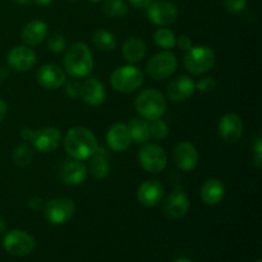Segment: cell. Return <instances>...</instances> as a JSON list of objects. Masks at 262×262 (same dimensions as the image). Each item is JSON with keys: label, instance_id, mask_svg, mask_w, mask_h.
I'll return each instance as SVG.
<instances>
[{"label": "cell", "instance_id": "1", "mask_svg": "<svg viewBox=\"0 0 262 262\" xmlns=\"http://www.w3.org/2000/svg\"><path fill=\"white\" fill-rule=\"evenodd\" d=\"M99 147L96 136L84 127H73L64 137V148L72 159L87 160Z\"/></svg>", "mask_w": 262, "mask_h": 262}, {"label": "cell", "instance_id": "2", "mask_svg": "<svg viewBox=\"0 0 262 262\" xmlns=\"http://www.w3.org/2000/svg\"><path fill=\"white\" fill-rule=\"evenodd\" d=\"M94 69V56L89 46L74 42L67 49L64 55V72L73 78H84Z\"/></svg>", "mask_w": 262, "mask_h": 262}, {"label": "cell", "instance_id": "3", "mask_svg": "<svg viewBox=\"0 0 262 262\" xmlns=\"http://www.w3.org/2000/svg\"><path fill=\"white\" fill-rule=\"evenodd\" d=\"M135 107L141 118L155 120L163 118L166 110V100L160 91L155 89H147L140 92L135 101Z\"/></svg>", "mask_w": 262, "mask_h": 262}, {"label": "cell", "instance_id": "4", "mask_svg": "<svg viewBox=\"0 0 262 262\" xmlns=\"http://www.w3.org/2000/svg\"><path fill=\"white\" fill-rule=\"evenodd\" d=\"M145 82L142 71L135 66H122L114 69L110 76V84L113 89L122 94H130L140 89Z\"/></svg>", "mask_w": 262, "mask_h": 262}, {"label": "cell", "instance_id": "5", "mask_svg": "<svg viewBox=\"0 0 262 262\" xmlns=\"http://www.w3.org/2000/svg\"><path fill=\"white\" fill-rule=\"evenodd\" d=\"M215 60H216V56L211 48L205 45H197L192 46L189 50L186 51L183 63L184 68L189 73L200 76V74H205L211 71L212 67L215 66Z\"/></svg>", "mask_w": 262, "mask_h": 262}, {"label": "cell", "instance_id": "6", "mask_svg": "<svg viewBox=\"0 0 262 262\" xmlns=\"http://www.w3.org/2000/svg\"><path fill=\"white\" fill-rule=\"evenodd\" d=\"M138 161L146 171L158 174L168 165V154L158 143H143L138 152Z\"/></svg>", "mask_w": 262, "mask_h": 262}, {"label": "cell", "instance_id": "7", "mask_svg": "<svg viewBox=\"0 0 262 262\" xmlns=\"http://www.w3.org/2000/svg\"><path fill=\"white\" fill-rule=\"evenodd\" d=\"M43 216L49 223L54 225L66 224L74 216L76 204L68 197L53 199L43 205Z\"/></svg>", "mask_w": 262, "mask_h": 262}, {"label": "cell", "instance_id": "8", "mask_svg": "<svg viewBox=\"0 0 262 262\" xmlns=\"http://www.w3.org/2000/svg\"><path fill=\"white\" fill-rule=\"evenodd\" d=\"M178 59L170 50L155 54L147 63V74L155 81H163L176 73Z\"/></svg>", "mask_w": 262, "mask_h": 262}, {"label": "cell", "instance_id": "9", "mask_svg": "<svg viewBox=\"0 0 262 262\" xmlns=\"http://www.w3.org/2000/svg\"><path fill=\"white\" fill-rule=\"evenodd\" d=\"M36 242L31 234L25 230L14 229L5 234L3 239V247L13 256L30 255L35 250Z\"/></svg>", "mask_w": 262, "mask_h": 262}, {"label": "cell", "instance_id": "10", "mask_svg": "<svg viewBox=\"0 0 262 262\" xmlns=\"http://www.w3.org/2000/svg\"><path fill=\"white\" fill-rule=\"evenodd\" d=\"M146 9L148 19L159 27L170 26L178 18V8L170 0H154Z\"/></svg>", "mask_w": 262, "mask_h": 262}, {"label": "cell", "instance_id": "11", "mask_svg": "<svg viewBox=\"0 0 262 262\" xmlns=\"http://www.w3.org/2000/svg\"><path fill=\"white\" fill-rule=\"evenodd\" d=\"M30 141L33 147L40 152H53L60 145L61 133L55 127H43L40 129H33Z\"/></svg>", "mask_w": 262, "mask_h": 262}, {"label": "cell", "instance_id": "12", "mask_svg": "<svg viewBox=\"0 0 262 262\" xmlns=\"http://www.w3.org/2000/svg\"><path fill=\"white\" fill-rule=\"evenodd\" d=\"M173 159L177 168L181 169L182 171L188 173V171L194 170L197 168L200 155L193 143L188 142V141H182L174 148Z\"/></svg>", "mask_w": 262, "mask_h": 262}, {"label": "cell", "instance_id": "13", "mask_svg": "<svg viewBox=\"0 0 262 262\" xmlns=\"http://www.w3.org/2000/svg\"><path fill=\"white\" fill-rule=\"evenodd\" d=\"M191 202H189L188 196L183 192V189L178 188L169 194L163 205V212L166 217L171 220H178L186 216L187 212L189 211Z\"/></svg>", "mask_w": 262, "mask_h": 262}, {"label": "cell", "instance_id": "14", "mask_svg": "<svg viewBox=\"0 0 262 262\" xmlns=\"http://www.w3.org/2000/svg\"><path fill=\"white\" fill-rule=\"evenodd\" d=\"M8 66L15 72H28L35 67L36 64V53L26 45L14 46L8 54Z\"/></svg>", "mask_w": 262, "mask_h": 262}, {"label": "cell", "instance_id": "15", "mask_svg": "<svg viewBox=\"0 0 262 262\" xmlns=\"http://www.w3.org/2000/svg\"><path fill=\"white\" fill-rule=\"evenodd\" d=\"M217 132L227 143H237L243 135V122L239 115L234 113L223 115L217 124Z\"/></svg>", "mask_w": 262, "mask_h": 262}, {"label": "cell", "instance_id": "16", "mask_svg": "<svg viewBox=\"0 0 262 262\" xmlns=\"http://www.w3.org/2000/svg\"><path fill=\"white\" fill-rule=\"evenodd\" d=\"M36 79L41 87L46 90H58L67 82V73L55 64H45L40 67Z\"/></svg>", "mask_w": 262, "mask_h": 262}, {"label": "cell", "instance_id": "17", "mask_svg": "<svg viewBox=\"0 0 262 262\" xmlns=\"http://www.w3.org/2000/svg\"><path fill=\"white\" fill-rule=\"evenodd\" d=\"M196 91L194 81L188 76H178L169 82L166 87L168 97L174 102H182L188 100Z\"/></svg>", "mask_w": 262, "mask_h": 262}, {"label": "cell", "instance_id": "18", "mask_svg": "<svg viewBox=\"0 0 262 262\" xmlns=\"http://www.w3.org/2000/svg\"><path fill=\"white\" fill-rule=\"evenodd\" d=\"M164 197V187L156 179L145 181L137 189V199L141 205L154 207L161 202Z\"/></svg>", "mask_w": 262, "mask_h": 262}, {"label": "cell", "instance_id": "19", "mask_svg": "<svg viewBox=\"0 0 262 262\" xmlns=\"http://www.w3.org/2000/svg\"><path fill=\"white\" fill-rule=\"evenodd\" d=\"M81 99L90 106H100L106 100V90L101 81L89 78L81 86Z\"/></svg>", "mask_w": 262, "mask_h": 262}, {"label": "cell", "instance_id": "20", "mask_svg": "<svg viewBox=\"0 0 262 262\" xmlns=\"http://www.w3.org/2000/svg\"><path fill=\"white\" fill-rule=\"evenodd\" d=\"M106 143L110 150L115 151V152H123L127 150L132 143L128 124L117 123L113 125L106 133Z\"/></svg>", "mask_w": 262, "mask_h": 262}, {"label": "cell", "instance_id": "21", "mask_svg": "<svg viewBox=\"0 0 262 262\" xmlns=\"http://www.w3.org/2000/svg\"><path fill=\"white\" fill-rule=\"evenodd\" d=\"M87 166L81 160H72L64 163L60 169V178L64 184L68 186H79L83 183L87 178Z\"/></svg>", "mask_w": 262, "mask_h": 262}, {"label": "cell", "instance_id": "22", "mask_svg": "<svg viewBox=\"0 0 262 262\" xmlns=\"http://www.w3.org/2000/svg\"><path fill=\"white\" fill-rule=\"evenodd\" d=\"M225 186L220 179L209 178L204 182L201 189H200V197L204 204L209 206H216L224 200Z\"/></svg>", "mask_w": 262, "mask_h": 262}, {"label": "cell", "instance_id": "23", "mask_svg": "<svg viewBox=\"0 0 262 262\" xmlns=\"http://www.w3.org/2000/svg\"><path fill=\"white\" fill-rule=\"evenodd\" d=\"M48 35V26L43 20L33 19L23 27L20 38L26 46H37L43 42Z\"/></svg>", "mask_w": 262, "mask_h": 262}, {"label": "cell", "instance_id": "24", "mask_svg": "<svg viewBox=\"0 0 262 262\" xmlns=\"http://www.w3.org/2000/svg\"><path fill=\"white\" fill-rule=\"evenodd\" d=\"M146 53H147L146 43L140 37H129L123 43V58L129 64H135L143 60L146 56Z\"/></svg>", "mask_w": 262, "mask_h": 262}, {"label": "cell", "instance_id": "25", "mask_svg": "<svg viewBox=\"0 0 262 262\" xmlns=\"http://www.w3.org/2000/svg\"><path fill=\"white\" fill-rule=\"evenodd\" d=\"M90 161V171L96 179H105L110 173L109 154L104 147H97Z\"/></svg>", "mask_w": 262, "mask_h": 262}, {"label": "cell", "instance_id": "26", "mask_svg": "<svg viewBox=\"0 0 262 262\" xmlns=\"http://www.w3.org/2000/svg\"><path fill=\"white\" fill-rule=\"evenodd\" d=\"M129 128V135L133 142L138 143V145H143L150 140V125H148V120L143 119V118H135L132 122L128 124Z\"/></svg>", "mask_w": 262, "mask_h": 262}, {"label": "cell", "instance_id": "27", "mask_svg": "<svg viewBox=\"0 0 262 262\" xmlns=\"http://www.w3.org/2000/svg\"><path fill=\"white\" fill-rule=\"evenodd\" d=\"M92 41H94L95 46L99 50L105 51V53L113 51L117 48V38H115V36L112 32L106 30L95 31L94 36H92Z\"/></svg>", "mask_w": 262, "mask_h": 262}, {"label": "cell", "instance_id": "28", "mask_svg": "<svg viewBox=\"0 0 262 262\" xmlns=\"http://www.w3.org/2000/svg\"><path fill=\"white\" fill-rule=\"evenodd\" d=\"M128 3L124 0H105L102 12L110 18H122L128 13Z\"/></svg>", "mask_w": 262, "mask_h": 262}, {"label": "cell", "instance_id": "29", "mask_svg": "<svg viewBox=\"0 0 262 262\" xmlns=\"http://www.w3.org/2000/svg\"><path fill=\"white\" fill-rule=\"evenodd\" d=\"M154 40H155L156 45L159 48L164 49V50H170V49H174L177 46L176 35H174L173 31L166 27L158 28L155 31V35H154Z\"/></svg>", "mask_w": 262, "mask_h": 262}, {"label": "cell", "instance_id": "30", "mask_svg": "<svg viewBox=\"0 0 262 262\" xmlns=\"http://www.w3.org/2000/svg\"><path fill=\"white\" fill-rule=\"evenodd\" d=\"M32 156L33 154L30 146L26 145V143H22V145L15 147L14 152H13V161L19 168H25V166H27L31 163Z\"/></svg>", "mask_w": 262, "mask_h": 262}, {"label": "cell", "instance_id": "31", "mask_svg": "<svg viewBox=\"0 0 262 262\" xmlns=\"http://www.w3.org/2000/svg\"><path fill=\"white\" fill-rule=\"evenodd\" d=\"M150 125V137L155 140H164L169 136V127L163 119H155L148 122Z\"/></svg>", "mask_w": 262, "mask_h": 262}, {"label": "cell", "instance_id": "32", "mask_svg": "<svg viewBox=\"0 0 262 262\" xmlns=\"http://www.w3.org/2000/svg\"><path fill=\"white\" fill-rule=\"evenodd\" d=\"M48 46L53 53H61V51L66 50L67 48L66 37H64L63 35H60V33H54V35H51L50 38H49Z\"/></svg>", "mask_w": 262, "mask_h": 262}, {"label": "cell", "instance_id": "33", "mask_svg": "<svg viewBox=\"0 0 262 262\" xmlns=\"http://www.w3.org/2000/svg\"><path fill=\"white\" fill-rule=\"evenodd\" d=\"M224 8L230 14H238L242 13L247 7V0H223Z\"/></svg>", "mask_w": 262, "mask_h": 262}, {"label": "cell", "instance_id": "34", "mask_svg": "<svg viewBox=\"0 0 262 262\" xmlns=\"http://www.w3.org/2000/svg\"><path fill=\"white\" fill-rule=\"evenodd\" d=\"M196 84V90L200 92H212L215 89H216V81L212 77H205V78H201L199 82H194Z\"/></svg>", "mask_w": 262, "mask_h": 262}, {"label": "cell", "instance_id": "35", "mask_svg": "<svg viewBox=\"0 0 262 262\" xmlns=\"http://www.w3.org/2000/svg\"><path fill=\"white\" fill-rule=\"evenodd\" d=\"M81 86L82 83H79L76 79H72L64 83V89H66L67 96L71 97V99H78L81 97Z\"/></svg>", "mask_w": 262, "mask_h": 262}, {"label": "cell", "instance_id": "36", "mask_svg": "<svg viewBox=\"0 0 262 262\" xmlns=\"http://www.w3.org/2000/svg\"><path fill=\"white\" fill-rule=\"evenodd\" d=\"M253 165L261 168L262 166V138L261 136H258L256 138L255 143H253Z\"/></svg>", "mask_w": 262, "mask_h": 262}, {"label": "cell", "instance_id": "37", "mask_svg": "<svg viewBox=\"0 0 262 262\" xmlns=\"http://www.w3.org/2000/svg\"><path fill=\"white\" fill-rule=\"evenodd\" d=\"M176 45H178V48L181 49V50L187 51L193 46V42H192V40L187 35H181L179 37H177Z\"/></svg>", "mask_w": 262, "mask_h": 262}, {"label": "cell", "instance_id": "38", "mask_svg": "<svg viewBox=\"0 0 262 262\" xmlns=\"http://www.w3.org/2000/svg\"><path fill=\"white\" fill-rule=\"evenodd\" d=\"M43 205H45V201H43L40 196L31 197L30 201H28V206H30L33 211H40V210H42Z\"/></svg>", "mask_w": 262, "mask_h": 262}, {"label": "cell", "instance_id": "39", "mask_svg": "<svg viewBox=\"0 0 262 262\" xmlns=\"http://www.w3.org/2000/svg\"><path fill=\"white\" fill-rule=\"evenodd\" d=\"M132 7L138 8V9H142V8H147L154 0H127Z\"/></svg>", "mask_w": 262, "mask_h": 262}, {"label": "cell", "instance_id": "40", "mask_svg": "<svg viewBox=\"0 0 262 262\" xmlns=\"http://www.w3.org/2000/svg\"><path fill=\"white\" fill-rule=\"evenodd\" d=\"M7 113H8L7 102H5L3 99H0V123H2L3 120H4V118L7 117Z\"/></svg>", "mask_w": 262, "mask_h": 262}, {"label": "cell", "instance_id": "41", "mask_svg": "<svg viewBox=\"0 0 262 262\" xmlns=\"http://www.w3.org/2000/svg\"><path fill=\"white\" fill-rule=\"evenodd\" d=\"M35 4L40 5V7H48V5H50L51 3H53V0H32Z\"/></svg>", "mask_w": 262, "mask_h": 262}, {"label": "cell", "instance_id": "42", "mask_svg": "<svg viewBox=\"0 0 262 262\" xmlns=\"http://www.w3.org/2000/svg\"><path fill=\"white\" fill-rule=\"evenodd\" d=\"M8 77V72L5 71V68H0V81H4Z\"/></svg>", "mask_w": 262, "mask_h": 262}, {"label": "cell", "instance_id": "43", "mask_svg": "<svg viewBox=\"0 0 262 262\" xmlns=\"http://www.w3.org/2000/svg\"><path fill=\"white\" fill-rule=\"evenodd\" d=\"M13 2H14L15 4L25 5V4H28V3H30V2H32V0H13Z\"/></svg>", "mask_w": 262, "mask_h": 262}, {"label": "cell", "instance_id": "44", "mask_svg": "<svg viewBox=\"0 0 262 262\" xmlns=\"http://www.w3.org/2000/svg\"><path fill=\"white\" fill-rule=\"evenodd\" d=\"M5 230V222L2 216H0V233H3Z\"/></svg>", "mask_w": 262, "mask_h": 262}, {"label": "cell", "instance_id": "45", "mask_svg": "<svg viewBox=\"0 0 262 262\" xmlns=\"http://www.w3.org/2000/svg\"><path fill=\"white\" fill-rule=\"evenodd\" d=\"M174 262H193V261L188 260V258H178V260H176Z\"/></svg>", "mask_w": 262, "mask_h": 262}, {"label": "cell", "instance_id": "46", "mask_svg": "<svg viewBox=\"0 0 262 262\" xmlns=\"http://www.w3.org/2000/svg\"><path fill=\"white\" fill-rule=\"evenodd\" d=\"M89 2H91V3H99V2H102V0H89Z\"/></svg>", "mask_w": 262, "mask_h": 262}, {"label": "cell", "instance_id": "47", "mask_svg": "<svg viewBox=\"0 0 262 262\" xmlns=\"http://www.w3.org/2000/svg\"><path fill=\"white\" fill-rule=\"evenodd\" d=\"M256 262H262V260H261V258H258V260H257V261H256Z\"/></svg>", "mask_w": 262, "mask_h": 262}]
</instances>
